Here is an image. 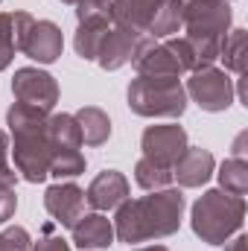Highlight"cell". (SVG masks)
Segmentation results:
<instances>
[{
  "label": "cell",
  "instance_id": "26",
  "mask_svg": "<svg viewBox=\"0 0 248 251\" xmlns=\"http://www.w3.org/2000/svg\"><path fill=\"white\" fill-rule=\"evenodd\" d=\"M15 59V35H12V12H0V73Z\"/></svg>",
  "mask_w": 248,
  "mask_h": 251
},
{
  "label": "cell",
  "instance_id": "21",
  "mask_svg": "<svg viewBox=\"0 0 248 251\" xmlns=\"http://www.w3.org/2000/svg\"><path fill=\"white\" fill-rule=\"evenodd\" d=\"M219 59L225 62V70L231 73H246V29H228V35L222 38V47H219Z\"/></svg>",
  "mask_w": 248,
  "mask_h": 251
},
{
  "label": "cell",
  "instance_id": "23",
  "mask_svg": "<svg viewBox=\"0 0 248 251\" xmlns=\"http://www.w3.org/2000/svg\"><path fill=\"white\" fill-rule=\"evenodd\" d=\"M108 26H111V24H108ZM108 26H99V24H79L76 38H73V47H76L79 59H85V62H97L99 44H102Z\"/></svg>",
  "mask_w": 248,
  "mask_h": 251
},
{
  "label": "cell",
  "instance_id": "31",
  "mask_svg": "<svg viewBox=\"0 0 248 251\" xmlns=\"http://www.w3.org/2000/svg\"><path fill=\"white\" fill-rule=\"evenodd\" d=\"M15 207H18V196H15V190L0 187V225H3L6 219L15 216Z\"/></svg>",
  "mask_w": 248,
  "mask_h": 251
},
{
  "label": "cell",
  "instance_id": "33",
  "mask_svg": "<svg viewBox=\"0 0 248 251\" xmlns=\"http://www.w3.org/2000/svg\"><path fill=\"white\" fill-rule=\"evenodd\" d=\"M137 251H167L164 246H149V249H137Z\"/></svg>",
  "mask_w": 248,
  "mask_h": 251
},
{
  "label": "cell",
  "instance_id": "34",
  "mask_svg": "<svg viewBox=\"0 0 248 251\" xmlns=\"http://www.w3.org/2000/svg\"><path fill=\"white\" fill-rule=\"evenodd\" d=\"M62 3H73V6H76V0H62Z\"/></svg>",
  "mask_w": 248,
  "mask_h": 251
},
{
  "label": "cell",
  "instance_id": "8",
  "mask_svg": "<svg viewBox=\"0 0 248 251\" xmlns=\"http://www.w3.org/2000/svg\"><path fill=\"white\" fill-rule=\"evenodd\" d=\"M12 94L18 102L38 108L44 114H50L59 102V85L47 70L38 67H18L12 76Z\"/></svg>",
  "mask_w": 248,
  "mask_h": 251
},
{
  "label": "cell",
  "instance_id": "18",
  "mask_svg": "<svg viewBox=\"0 0 248 251\" xmlns=\"http://www.w3.org/2000/svg\"><path fill=\"white\" fill-rule=\"evenodd\" d=\"M47 140L50 152L59 149H82V134L73 114H50L47 117Z\"/></svg>",
  "mask_w": 248,
  "mask_h": 251
},
{
  "label": "cell",
  "instance_id": "16",
  "mask_svg": "<svg viewBox=\"0 0 248 251\" xmlns=\"http://www.w3.org/2000/svg\"><path fill=\"white\" fill-rule=\"evenodd\" d=\"M167 0H111V24L134 29L137 35H146L152 18Z\"/></svg>",
  "mask_w": 248,
  "mask_h": 251
},
{
  "label": "cell",
  "instance_id": "1",
  "mask_svg": "<svg viewBox=\"0 0 248 251\" xmlns=\"http://www.w3.org/2000/svg\"><path fill=\"white\" fill-rule=\"evenodd\" d=\"M184 193L181 190H155L143 199H125L114 216V237L120 243H149L173 237L181 228Z\"/></svg>",
  "mask_w": 248,
  "mask_h": 251
},
{
  "label": "cell",
  "instance_id": "19",
  "mask_svg": "<svg viewBox=\"0 0 248 251\" xmlns=\"http://www.w3.org/2000/svg\"><path fill=\"white\" fill-rule=\"evenodd\" d=\"M134 181L143 190L155 193V190H167L173 184V167H164L152 158H140L134 164Z\"/></svg>",
  "mask_w": 248,
  "mask_h": 251
},
{
  "label": "cell",
  "instance_id": "4",
  "mask_svg": "<svg viewBox=\"0 0 248 251\" xmlns=\"http://www.w3.org/2000/svg\"><path fill=\"white\" fill-rule=\"evenodd\" d=\"M243 219H246V199L225 190H207L204 196H198L190 213L196 237L207 246H225L243 228Z\"/></svg>",
  "mask_w": 248,
  "mask_h": 251
},
{
  "label": "cell",
  "instance_id": "15",
  "mask_svg": "<svg viewBox=\"0 0 248 251\" xmlns=\"http://www.w3.org/2000/svg\"><path fill=\"white\" fill-rule=\"evenodd\" d=\"M70 231H73V246L82 251H102L114 243V225L102 213H82Z\"/></svg>",
  "mask_w": 248,
  "mask_h": 251
},
{
  "label": "cell",
  "instance_id": "29",
  "mask_svg": "<svg viewBox=\"0 0 248 251\" xmlns=\"http://www.w3.org/2000/svg\"><path fill=\"white\" fill-rule=\"evenodd\" d=\"M15 181H18V170L9 167V140L0 131V187L15 190Z\"/></svg>",
  "mask_w": 248,
  "mask_h": 251
},
{
  "label": "cell",
  "instance_id": "6",
  "mask_svg": "<svg viewBox=\"0 0 248 251\" xmlns=\"http://www.w3.org/2000/svg\"><path fill=\"white\" fill-rule=\"evenodd\" d=\"M12 35L15 50L38 64H53L64 50L62 29L53 21H38L29 12H12Z\"/></svg>",
  "mask_w": 248,
  "mask_h": 251
},
{
  "label": "cell",
  "instance_id": "22",
  "mask_svg": "<svg viewBox=\"0 0 248 251\" xmlns=\"http://www.w3.org/2000/svg\"><path fill=\"white\" fill-rule=\"evenodd\" d=\"M219 184L225 193H234V196H246L248 193V161L246 158H228L222 167H219Z\"/></svg>",
  "mask_w": 248,
  "mask_h": 251
},
{
  "label": "cell",
  "instance_id": "20",
  "mask_svg": "<svg viewBox=\"0 0 248 251\" xmlns=\"http://www.w3.org/2000/svg\"><path fill=\"white\" fill-rule=\"evenodd\" d=\"M178 29H181V3H178V0H167V3L158 9V15L152 18L146 35L155 38V41H161V38H173Z\"/></svg>",
  "mask_w": 248,
  "mask_h": 251
},
{
  "label": "cell",
  "instance_id": "5",
  "mask_svg": "<svg viewBox=\"0 0 248 251\" xmlns=\"http://www.w3.org/2000/svg\"><path fill=\"white\" fill-rule=\"evenodd\" d=\"M125 100L137 117H181L187 111V91L178 76H137Z\"/></svg>",
  "mask_w": 248,
  "mask_h": 251
},
{
  "label": "cell",
  "instance_id": "2",
  "mask_svg": "<svg viewBox=\"0 0 248 251\" xmlns=\"http://www.w3.org/2000/svg\"><path fill=\"white\" fill-rule=\"evenodd\" d=\"M47 117L38 108L15 102L6 111V126L12 131V158L21 178L38 184L50 176V140H47Z\"/></svg>",
  "mask_w": 248,
  "mask_h": 251
},
{
  "label": "cell",
  "instance_id": "27",
  "mask_svg": "<svg viewBox=\"0 0 248 251\" xmlns=\"http://www.w3.org/2000/svg\"><path fill=\"white\" fill-rule=\"evenodd\" d=\"M32 249V240H29V231L21 228V225H9L0 231V251H29Z\"/></svg>",
  "mask_w": 248,
  "mask_h": 251
},
{
  "label": "cell",
  "instance_id": "17",
  "mask_svg": "<svg viewBox=\"0 0 248 251\" xmlns=\"http://www.w3.org/2000/svg\"><path fill=\"white\" fill-rule=\"evenodd\" d=\"M73 117H76V126H79V134H82L85 146H102L111 137V120H108V114L102 108L85 105Z\"/></svg>",
  "mask_w": 248,
  "mask_h": 251
},
{
  "label": "cell",
  "instance_id": "32",
  "mask_svg": "<svg viewBox=\"0 0 248 251\" xmlns=\"http://www.w3.org/2000/svg\"><path fill=\"white\" fill-rule=\"evenodd\" d=\"M246 237H243V234H240V237H237V240H231V243H228V246H225V251H246Z\"/></svg>",
  "mask_w": 248,
  "mask_h": 251
},
{
  "label": "cell",
  "instance_id": "24",
  "mask_svg": "<svg viewBox=\"0 0 248 251\" xmlns=\"http://www.w3.org/2000/svg\"><path fill=\"white\" fill-rule=\"evenodd\" d=\"M85 173V155L79 149H59L50 152V176H56L59 181L64 178H76Z\"/></svg>",
  "mask_w": 248,
  "mask_h": 251
},
{
  "label": "cell",
  "instance_id": "7",
  "mask_svg": "<svg viewBox=\"0 0 248 251\" xmlns=\"http://www.w3.org/2000/svg\"><path fill=\"white\" fill-rule=\"evenodd\" d=\"M184 91H187V97H193V102L201 111H210V114L228 111L231 102H234V79L225 70L213 67V64L193 70Z\"/></svg>",
  "mask_w": 248,
  "mask_h": 251
},
{
  "label": "cell",
  "instance_id": "9",
  "mask_svg": "<svg viewBox=\"0 0 248 251\" xmlns=\"http://www.w3.org/2000/svg\"><path fill=\"white\" fill-rule=\"evenodd\" d=\"M187 143V131L184 126L178 123H164V126H149L140 137V149L143 158H152L164 167H175V161L184 155Z\"/></svg>",
  "mask_w": 248,
  "mask_h": 251
},
{
  "label": "cell",
  "instance_id": "13",
  "mask_svg": "<svg viewBox=\"0 0 248 251\" xmlns=\"http://www.w3.org/2000/svg\"><path fill=\"white\" fill-rule=\"evenodd\" d=\"M143 35H137L134 29H125V26H117L111 24L102 44H99V53H97V62L102 70H120L123 64L131 62L134 50H137V41Z\"/></svg>",
  "mask_w": 248,
  "mask_h": 251
},
{
  "label": "cell",
  "instance_id": "28",
  "mask_svg": "<svg viewBox=\"0 0 248 251\" xmlns=\"http://www.w3.org/2000/svg\"><path fill=\"white\" fill-rule=\"evenodd\" d=\"M164 44L173 50V56H175V62L181 64V70H190V73L196 70V56H193V47L187 44L184 35H181V38H178V35H173V38H164Z\"/></svg>",
  "mask_w": 248,
  "mask_h": 251
},
{
  "label": "cell",
  "instance_id": "30",
  "mask_svg": "<svg viewBox=\"0 0 248 251\" xmlns=\"http://www.w3.org/2000/svg\"><path fill=\"white\" fill-rule=\"evenodd\" d=\"M29 251H70V243L62 240L59 234H53V228L47 225V228H44V237H38V243Z\"/></svg>",
  "mask_w": 248,
  "mask_h": 251
},
{
  "label": "cell",
  "instance_id": "10",
  "mask_svg": "<svg viewBox=\"0 0 248 251\" xmlns=\"http://www.w3.org/2000/svg\"><path fill=\"white\" fill-rule=\"evenodd\" d=\"M131 64L137 70V76H181V64L175 62L173 50L164 41H155L149 35H143L137 41V50L131 56Z\"/></svg>",
  "mask_w": 248,
  "mask_h": 251
},
{
  "label": "cell",
  "instance_id": "3",
  "mask_svg": "<svg viewBox=\"0 0 248 251\" xmlns=\"http://www.w3.org/2000/svg\"><path fill=\"white\" fill-rule=\"evenodd\" d=\"M178 3H181V29L187 44L193 47L196 70L216 64L222 38L228 35L234 21L228 0H178Z\"/></svg>",
  "mask_w": 248,
  "mask_h": 251
},
{
  "label": "cell",
  "instance_id": "11",
  "mask_svg": "<svg viewBox=\"0 0 248 251\" xmlns=\"http://www.w3.org/2000/svg\"><path fill=\"white\" fill-rule=\"evenodd\" d=\"M44 207L47 213L64 225V228H73L76 219L85 213V190L76 187L73 181H59V184H50L44 193Z\"/></svg>",
  "mask_w": 248,
  "mask_h": 251
},
{
  "label": "cell",
  "instance_id": "12",
  "mask_svg": "<svg viewBox=\"0 0 248 251\" xmlns=\"http://www.w3.org/2000/svg\"><path fill=\"white\" fill-rule=\"evenodd\" d=\"M125 199H128V181H125L123 173H117V170L99 173L88 184V190H85V204H91L97 213L117 210Z\"/></svg>",
  "mask_w": 248,
  "mask_h": 251
},
{
  "label": "cell",
  "instance_id": "14",
  "mask_svg": "<svg viewBox=\"0 0 248 251\" xmlns=\"http://www.w3.org/2000/svg\"><path fill=\"white\" fill-rule=\"evenodd\" d=\"M213 170H216V161H213V155H210L207 149H201V146H187L184 155H181V158L175 161V167H173V178H175L181 187H201V184L210 181Z\"/></svg>",
  "mask_w": 248,
  "mask_h": 251
},
{
  "label": "cell",
  "instance_id": "25",
  "mask_svg": "<svg viewBox=\"0 0 248 251\" xmlns=\"http://www.w3.org/2000/svg\"><path fill=\"white\" fill-rule=\"evenodd\" d=\"M76 21L79 24H111V0H76Z\"/></svg>",
  "mask_w": 248,
  "mask_h": 251
}]
</instances>
